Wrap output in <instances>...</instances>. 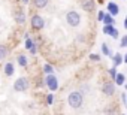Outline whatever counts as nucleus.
Segmentation results:
<instances>
[{"instance_id": "f257e3e1", "label": "nucleus", "mask_w": 127, "mask_h": 115, "mask_svg": "<svg viewBox=\"0 0 127 115\" xmlns=\"http://www.w3.org/2000/svg\"><path fill=\"white\" fill-rule=\"evenodd\" d=\"M67 103H69L70 108L79 109V108L82 106V103H84V96H82V93H81V91H72V93H69V96H67Z\"/></svg>"}, {"instance_id": "f03ea898", "label": "nucleus", "mask_w": 127, "mask_h": 115, "mask_svg": "<svg viewBox=\"0 0 127 115\" xmlns=\"http://www.w3.org/2000/svg\"><path fill=\"white\" fill-rule=\"evenodd\" d=\"M66 23L70 27H78L81 24V14L78 11H69L66 14Z\"/></svg>"}, {"instance_id": "7ed1b4c3", "label": "nucleus", "mask_w": 127, "mask_h": 115, "mask_svg": "<svg viewBox=\"0 0 127 115\" xmlns=\"http://www.w3.org/2000/svg\"><path fill=\"white\" fill-rule=\"evenodd\" d=\"M29 87H30V81H29V78H18L15 82H14V90L15 91H18V93H23V91H26V90H29Z\"/></svg>"}, {"instance_id": "20e7f679", "label": "nucleus", "mask_w": 127, "mask_h": 115, "mask_svg": "<svg viewBox=\"0 0 127 115\" xmlns=\"http://www.w3.org/2000/svg\"><path fill=\"white\" fill-rule=\"evenodd\" d=\"M43 81H45V85H46L51 91H55V90L58 88V79H57L55 75H45Z\"/></svg>"}, {"instance_id": "39448f33", "label": "nucleus", "mask_w": 127, "mask_h": 115, "mask_svg": "<svg viewBox=\"0 0 127 115\" xmlns=\"http://www.w3.org/2000/svg\"><path fill=\"white\" fill-rule=\"evenodd\" d=\"M30 24H32V27L34 29V30H42L43 27H45V20L40 17V15H33L32 17V20H30Z\"/></svg>"}, {"instance_id": "423d86ee", "label": "nucleus", "mask_w": 127, "mask_h": 115, "mask_svg": "<svg viewBox=\"0 0 127 115\" xmlns=\"http://www.w3.org/2000/svg\"><path fill=\"white\" fill-rule=\"evenodd\" d=\"M102 93L105 94V96H114L115 94V84H114V81H106V82H103V85H102Z\"/></svg>"}, {"instance_id": "0eeeda50", "label": "nucleus", "mask_w": 127, "mask_h": 115, "mask_svg": "<svg viewBox=\"0 0 127 115\" xmlns=\"http://www.w3.org/2000/svg\"><path fill=\"white\" fill-rule=\"evenodd\" d=\"M81 6L85 12H93L96 8V2L94 0H81Z\"/></svg>"}, {"instance_id": "6e6552de", "label": "nucleus", "mask_w": 127, "mask_h": 115, "mask_svg": "<svg viewBox=\"0 0 127 115\" xmlns=\"http://www.w3.org/2000/svg\"><path fill=\"white\" fill-rule=\"evenodd\" d=\"M103 33L105 34H109L114 39H118V30L114 26H103Z\"/></svg>"}, {"instance_id": "1a4fd4ad", "label": "nucleus", "mask_w": 127, "mask_h": 115, "mask_svg": "<svg viewBox=\"0 0 127 115\" xmlns=\"http://www.w3.org/2000/svg\"><path fill=\"white\" fill-rule=\"evenodd\" d=\"M14 18H15V21L18 24H24L26 23V14H24V11L23 9H17L15 14H14Z\"/></svg>"}, {"instance_id": "9d476101", "label": "nucleus", "mask_w": 127, "mask_h": 115, "mask_svg": "<svg viewBox=\"0 0 127 115\" xmlns=\"http://www.w3.org/2000/svg\"><path fill=\"white\" fill-rule=\"evenodd\" d=\"M108 14H111L112 17L118 15V14H120V8H118V5L114 3V2H109V3H108Z\"/></svg>"}, {"instance_id": "9b49d317", "label": "nucleus", "mask_w": 127, "mask_h": 115, "mask_svg": "<svg viewBox=\"0 0 127 115\" xmlns=\"http://www.w3.org/2000/svg\"><path fill=\"white\" fill-rule=\"evenodd\" d=\"M111 58H112V63H114V66H115V67H118L120 64H123V63H124V61H123V55H121L120 52L114 54Z\"/></svg>"}, {"instance_id": "f8f14e48", "label": "nucleus", "mask_w": 127, "mask_h": 115, "mask_svg": "<svg viewBox=\"0 0 127 115\" xmlns=\"http://www.w3.org/2000/svg\"><path fill=\"white\" fill-rule=\"evenodd\" d=\"M3 70H5V75H6V76H12V75H14V72H15L14 63H11V61H9V63H6Z\"/></svg>"}, {"instance_id": "ddd939ff", "label": "nucleus", "mask_w": 127, "mask_h": 115, "mask_svg": "<svg viewBox=\"0 0 127 115\" xmlns=\"http://www.w3.org/2000/svg\"><path fill=\"white\" fill-rule=\"evenodd\" d=\"M102 23H103L105 26H114V24H115V20H114V17H112L111 14H105Z\"/></svg>"}, {"instance_id": "4468645a", "label": "nucleus", "mask_w": 127, "mask_h": 115, "mask_svg": "<svg viewBox=\"0 0 127 115\" xmlns=\"http://www.w3.org/2000/svg\"><path fill=\"white\" fill-rule=\"evenodd\" d=\"M17 61H18V64H20L21 67H26V66L29 64V60H27V57H26L24 54H20V55L17 57Z\"/></svg>"}, {"instance_id": "2eb2a0df", "label": "nucleus", "mask_w": 127, "mask_h": 115, "mask_svg": "<svg viewBox=\"0 0 127 115\" xmlns=\"http://www.w3.org/2000/svg\"><path fill=\"white\" fill-rule=\"evenodd\" d=\"M48 2H49V0H33V5L37 9H42V8H45L48 5Z\"/></svg>"}, {"instance_id": "dca6fc26", "label": "nucleus", "mask_w": 127, "mask_h": 115, "mask_svg": "<svg viewBox=\"0 0 127 115\" xmlns=\"http://www.w3.org/2000/svg\"><path fill=\"white\" fill-rule=\"evenodd\" d=\"M114 82H115L117 85H123V84L126 82V76H124V73H117V76H115Z\"/></svg>"}, {"instance_id": "f3484780", "label": "nucleus", "mask_w": 127, "mask_h": 115, "mask_svg": "<svg viewBox=\"0 0 127 115\" xmlns=\"http://www.w3.org/2000/svg\"><path fill=\"white\" fill-rule=\"evenodd\" d=\"M102 54L106 55V57H112V55H114L112 51H111V48H109L106 43H102Z\"/></svg>"}, {"instance_id": "a211bd4d", "label": "nucleus", "mask_w": 127, "mask_h": 115, "mask_svg": "<svg viewBox=\"0 0 127 115\" xmlns=\"http://www.w3.org/2000/svg\"><path fill=\"white\" fill-rule=\"evenodd\" d=\"M8 52H9V51H8V46H5V45H0V61L6 58Z\"/></svg>"}, {"instance_id": "6ab92c4d", "label": "nucleus", "mask_w": 127, "mask_h": 115, "mask_svg": "<svg viewBox=\"0 0 127 115\" xmlns=\"http://www.w3.org/2000/svg\"><path fill=\"white\" fill-rule=\"evenodd\" d=\"M34 43H36V42H34V40H33V39L29 36V37H26V43H24V48L30 51V49L33 48V45H34Z\"/></svg>"}, {"instance_id": "aec40b11", "label": "nucleus", "mask_w": 127, "mask_h": 115, "mask_svg": "<svg viewBox=\"0 0 127 115\" xmlns=\"http://www.w3.org/2000/svg\"><path fill=\"white\" fill-rule=\"evenodd\" d=\"M43 73L45 75H54V67H52V64H43Z\"/></svg>"}, {"instance_id": "412c9836", "label": "nucleus", "mask_w": 127, "mask_h": 115, "mask_svg": "<svg viewBox=\"0 0 127 115\" xmlns=\"http://www.w3.org/2000/svg\"><path fill=\"white\" fill-rule=\"evenodd\" d=\"M108 73H109V76H111V78H112V81H114V79H115V76H117V73H118V72H117V67H115V66H112L111 69H108Z\"/></svg>"}, {"instance_id": "4be33fe9", "label": "nucleus", "mask_w": 127, "mask_h": 115, "mask_svg": "<svg viewBox=\"0 0 127 115\" xmlns=\"http://www.w3.org/2000/svg\"><path fill=\"white\" fill-rule=\"evenodd\" d=\"M120 46H121V48H127V34H124V36L120 39Z\"/></svg>"}, {"instance_id": "5701e85b", "label": "nucleus", "mask_w": 127, "mask_h": 115, "mask_svg": "<svg viewBox=\"0 0 127 115\" xmlns=\"http://www.w3.org/2000/svg\"><path fill=\"white\" fill-rule=\"evenodd\" d=\"M91 61H100V54H90Z\"/></svg>"}, {"instance_id": "b1692460", "label": "nucleus", "mask_w": 127, "mask_h": 115, "mask_svg": "<svg viewBox=\"0 0 127 115\" xmlns=\"http://www.w3.org/2000/svg\"><path fill=\"white\" fill-rule=\"evenodd\" d=\"M46 103H48V105H52V103H54V94H52V93L46 94Z\"/></svg>"}, {"instance_id": "393cba45", "label": "nucleus", "mask_w": 127, "mask_h": 115, "mask_svg": "<svg viewBox=\"0 0 127 115\" xmlns=\"http://www.w3.org/2000/svg\"><path fill=\"white\" fill-rule=\"evenodd\" d=\"M111 106H112V105H109V106L103 111V112H105V115H114V109H112Z\"/></svg>"}, {"instance_id": "a878e982", "label": "nucleus", "mask_w": 127, "mask_h": 115, "mask_svg": "<svg viewBox=\"0 0 127 115\" xmlns=\"http://www.w3.org/2000/svg\"><path fill=\"white\" fill-rule=\"evenodd\" d=\"M103 17H105V12H103V11H100V12L97 14V20L102 23V21H103Z\"/></svg>"}, {"instance_id": "bb28decb", "label": "nucleus", "mask_w": 127, "mask_h": 115, "mask_svg": "<svg viewBox=\"0 0 127 115\" xmlns=\"http://www.w3.org/2000/svg\"><path fill=\"white\" fill-rule=\"evenodd\" d=\"M76 39H78V42H84V40H85V37H84V33H79Z\"/></svg>"}, {"instance_id": "cd10ccee", "label": "nucleus", "mask_w": 127, "mask_h": 115, "mask_svg": "<svg viewBox=\"0 0 127 115\" xmlns=\"http://www.w3.org/2000/svg\"><path fill=\"white\" fill-rule=\"evenodd\" d=\"M36 52H37V46H36V43H34V45H33V48L30 49V54H33V55H34Z\"/></svg>"}, {"instance_id": "c85d7f7f", "label": "nucleus", "mask_w": 127, "mask_h": 115, "mask_svg": "<svg viewBox=\"0 0 127 115\" xmlns=\"http://www.w3.org/2000/svg\"><path fill=\"white\" fill-rule=\"evenodd\" d=\"M121 100L127 105V96H126V93H123V94H121Z\"/></svg>"}, {"instance_id": "c756f323", "label": "nucleus", "mask_w": 127, "mask_h": 115, "mask_svg": "<svg viewBox=\"0 0 127 115\" xmlns=\"http://www.w3.org/2000/svg\"><path fill=\"white\" fill-rule=\"evenodd\" d=\"M123 61L127 63V52H126V55H123Z\"/></svg>"}, {"instance_id": "7c9ffc66", "label": "nucleus", "mask_w": 127, "mask_h": 115, "mask_svg": "<svg viewBox=\"0 0 127 115\" xmlns=\"http://www.w3.org/2000/svg\"><path fill=\"white\" fill-rule=\"evenodd\" d=\"M124 29H127V17L124 18Z\"/></svg>"}, {"instance_id": "2f4dec72", "label": "nucleus", "mask_w": 127, "mask_h": 115, "mask_svg": "<svg viewBox=\"0 0 127 115\" xmlns=\"http://www.w3.org/2000/svg\"><path fill=\"white\" fill-rule=\"evenodd\" d=\"M21 2H23V3H24V5H27V3H29V2H30V0H21Z\"/></svg>"}, {"instance_id": "473e14b6", "label": "nucleus", "mask_w": 127, "mask_h": 115, "mask_svg": "<svg viewBox=\"0 0 127 115\" xmlns=\"http://www.w3.org/2000/svg\"><path fill=\"white\" fill-rule=\"evenodd\" d=\"M126 91H127V84H126Z\"/></svg>"}]
</instances>
